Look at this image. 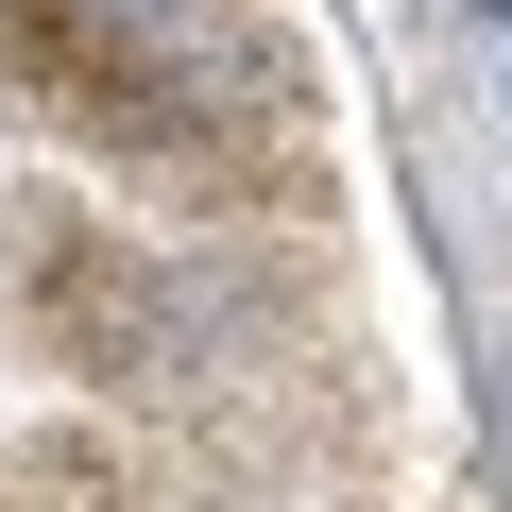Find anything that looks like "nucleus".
Returning <instances> with one entry per match:
<instances>
[{
    "label": "nucleus",
    "instance_id": "1",
    "mask_svg": "<svg viewBox=\"0 0 512 512\" xmlns=\"http://www.w3.org/2000/svg\"><path fill=\"white\" fill-rule=\"evenodd\" d=\"M0 86H35L52 120L171 137V103H154V69L120 52V18H103V0H0Z\"/></svg>",
    "mask_w": 512,
    "mask_h": 512
},
{
    "label": "nucleus",
    "instance_id": "2",
    "mask_svg": "<svg viewBox=\"0 0 512 512\" xmlns=\"http://www.w3.org/2000/svg\"><path fill=\"white\" fill-rule=\"evenodd\" d=\"M35 308H52V342L69 359H154V274H137V256H86V239H52L35 256Z\"/></svg>",
    "mask_w": 512,
    "mask_h": 512
},
{
    "label": "nucleus",
    "instance_id": "3",
    "mask_svg": "<svg viewBox=\"0 0 512 512\" xmlns=\"http://www.w3.org/2000/svg\"><path fill=\"white\" fill-rule=\"evenodd\" d=\"M495 18H512V0H495Z\"/></svg>",
    "mask_w": 512,
    "mask_h": 512
}]
</instances>
